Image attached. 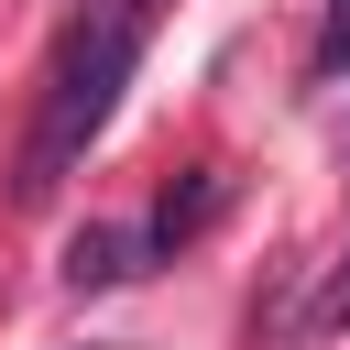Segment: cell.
<instances>
[{"label": "cell", "instance_id": "3", "mask_svg": "<svg viewBox=\"0 0 350 350\" xmlns=\"http://www.w3.org/2000/svg\"><path fill=\"white\" fill-rule=\"evenodd\" d=\"M306 77H317V88L350 77V0H328V33H317V55H306Z\"/></svg>", "mask_w": 350, "mask_h": 350}, {"label": "cell", "instance_id": "2", "mask_svg": "<svg viewBox=\"0 0 350 350\" xmlns=\"http://www.w3.org/2000/svg\"><path fill=\"white\" fill-rule=\"evenodd\" d=\"M142 252H153L142 230H77V241H66V284H131Z\"/></svg>", "mask_w": 350, "mask_h": 350}, {"label": "cell", "instance_id": "4", "mask_svg": "<svg viewBox=\"0 0 350 350\" xmlns=\"http://www.w3.org/2000/svg\"><path fill=\"white\" fill-rule=\"evenodd\" d=\"M317 328H350V262L328 273V295H317Z\"/></svg>", "mask_w": 350, "mask_h": 350}, {"label": "cell", "instance_id": "1", "mask_svg": "<svg viewBox=\"0 0 350 350\" xmlns=\"http://www.w3.org/2000/svg\"><path fill=\"white\" fill-rule=\"evenodd\" d=\"M153 11H164V0H88V11L66 22L55 77H44V109H33L22 164H11V197H22V208H44V197L88 164V142L109 131V109H120V88H131L142 44H153Z\"/></svg>", "mask_w": 350, "mask_h": 350}]
</instances>
